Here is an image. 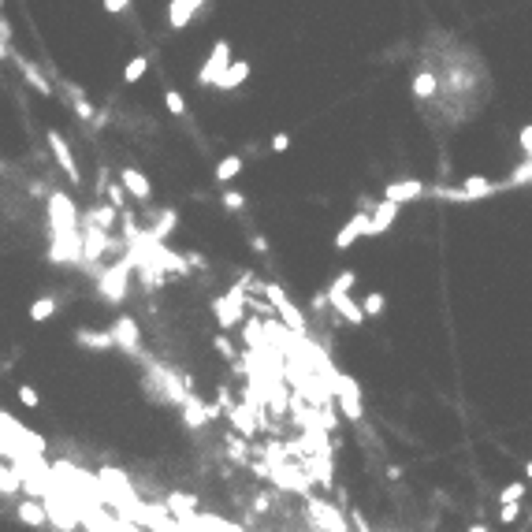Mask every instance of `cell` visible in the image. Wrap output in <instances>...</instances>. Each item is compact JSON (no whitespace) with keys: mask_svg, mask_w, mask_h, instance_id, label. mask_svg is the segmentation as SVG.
<instances>
[{"mask_svg":"<svg viewBox=\"0 0 532 532\" xmlns=\"http://www.w3.org/2000/svg\"><path fill=\"white\" fill-rule=\"evenodd\" d=\"M502 186H506V183H491V179L469 175L462 190H436V194H439V198H447V201H480V198H488V194H495V190H502Z\"/></svg>","mask_w":532,"mask_h":532,"instance_id":"6da1fadb","label":"cell"},{"mask_svg":"<svg viewBox=\"0 0 532 532\" xmlns=\"http://www.w3.org/2000/svg\"><path fill=\"white\" fill-rule=\"evenodd\" d=\"M227 63H231V45H227V42H216L213 53H209V60H205V68L198 71V82H201V86H216V79L227 71Z\"/></svg>","mask_w":532,"mask_h":532,"instance_id":"7a4b0ae2","label":"cell"},{"mask_svg":"<svg viewBox=\"0 0 532 532\" xmlns=\"http://www.w3.org/2000/svg\"><path fill=\"white\" fill-rule=\"evenodd\" d=\"M242 298H246V291H242V283H239V287H231L224 298H216V302H213V313L220 317L224 328H231L235 320H242Z\"/></svg>","mask_w":532,"mask_h":532,"instance_id":"3957f363","label":"cell"},{"mask_svg":"<svg viewBox=\"0 0 532 532\" xmlns=\"http://www.w3.org/2000/svg\"><path fill=\"white\" fill-rule=\"evenodd\" d=\"M265 291H268V302L279 309V317L287 320L294 331H302V328H305V320H302V309H298V305H291V298L283 294V287H265Z\"/></svg>","mask_w":532,"mask_h":532,"instance_id":"277c9868","label":"cell"},{"mask_svg":"<svg viewBox=\"0 0 532 532\" xmlns=\"http://www.w3.org/2000/svg\"><path fill=\"white\" fill-rule=\"evenodd\" d=\"M335 391H339V402H343V413L350 421L361 417V395H357V384L350 380V376H339L335 380Z\"/></svg>","mask_w":532,"mask_h":532,"instance_id":"5b68a950","label":"cell"},{"mask_svg":"<svg viewBox=\"0 0 532 532\" xmlns=\"http://www.w3.org/2000/svg\"><path fill=\"white\" fill-rule=\"evenodd\" d=\"M112 346H120V350H131V354H134V350H138V324L131 320V317H120V320H115L112 324Z\"/></svg>","mask_w":532,"mask_h":532,"instance_id":"8992f818","label":"cell"},{"mask_svg":"<svg viewBox=\"0 0 532 532\" xmlns=\"http://www.w3.org/2000/svg\"><path fill=\"white\" fill-rule=\"evenodd\" d=\"M361 235H369V213H357V216L339 231V235H335V250H350V246H354Z\"/></svg>","mask_w":532,"mask_h":532,"instance_id":"52a82bcc","label":"cell"},{"mask_svg":"<svg viewBox=\"0 0 532 532\" xmlns=\"http://www.w3.org/2000/svg\"><path fill=\"white\" fill-rule=\"evenodd\" d=\"M395 216H398V205L395 201H380L369 213V235H384V231L395 224Z\"/></svg>","mask_w":532,"mask_h":532,"instance_id":"ba28073f","label":"cell"},{"mask_svg":"<svg viewBox=\"0 0 532 532\" xmlns=\"http://www.w3.org/2000/svg\"><path fill=\"white\" fill-rule=\"evenodd\" d=\"M49 146H53V153H56V160H60V167L71 175V183H79V164H75V157H71V149H68V141H63L56 131H49Z\"/></svg>","mask_w":532,"mask_h":532,"instance_id":"9c48e42d","label":"cell"},{"mask_svg":"<svg viewBox=\"0 0 532 532\" xmlns=\"http://www.w3.org/2000/svg\"><path fill=\"white\" fill-rule=\"evenodd\" d=\"M328 302L335 305V313H343V320H350V324H365V317H361V309H357V302L350 294H343V291H328L324 294Z\"/></svg>","mask_w":532,"mask_h":532,"instance_id":"30bf717a","label":"cell"},{"mask_svg":"<svg viewBox=\"0 0 532 532\" xmlns=\"http://www.w3.org/2000/svg\"><path fill=\"white\" fill-rule=\"evenodd\" d=\"M205 4V0H172V11H167V19H172L175 30H183L186 23L198 15V8Z\"/></svg>","mask_w":532,"mask_h":532,"instance_id":"8fae6325","label":"cell"},{"mask_svg":"<svg viewBox=\"0 0 532 532\" xmlns=\"http://www.w3.org/2000/svg\"><path fill=\"white\" fill-rule=\"evenodd\" d=\"M101 291H105V298H108V302H120V298L127 294V265L112 268L108 276H105V283H101Z\"/></svg>","mask_w":532,"mask_h":532,"instance_id":"7c38bea8","label":"cell"},{"mask_svg":"<svg viewBox=\"0 0 532 532\" xmlns=\"http://www.w3.org/2000/svg\"><path fill=\"white\" fill-rule=\"evenodd\" d=\"M421 194H424V186L417 183V179H406V183H391V186H387V201H395V205L417 201Z\"/></svg>","mask_w":532,"mask_h":532,"instance_id":"4fadbf2b","label":"cell"},{"mask_svg":"<svg viewBox=\"0 0 532 532\" xmlns=\"http://www.w3.org/2000/svg\"><path fill=\"white\" fill-rule=\"evenodd\" d=\"M11 56H15V53H11ZM15 63H19V71H23V79H27L34 89H37V94H53V86H49V79H45V75L42 71H37L34 68V63L30 60H23V56H15Z\"/></svg>","mask_w":532,"mask_h":532,"instance_id":"5bb4252c","label":"cell"},{"mask_svg":"<svg viewBox=\"0 0 532 532\" xmlns=\"http://www.w3.org/2000/svg\"><path fill=\"white\" fill-rule=\"evenodd\" d=\"M123 186L131 190L138 201H149V194H153V190H149V179L141 175L138 167H127V172H123Z\"/></svg>","mask_w":532,"mask_h":532,"instance_id":"9a60e30c","label":"cell"},{"mask_svg":"<svg viewBox=\"0 0 532 532\" xmlns=\"http://www.w3.org/2000/svg\"><path fill=\"white\" fill-rule=\"evenodd\" d=\"M19 521H27V525H34V528H45V525H49V517H45V510H42L37 502L23 499V502H19Z\"/></svg>","mask_w":532,"mask_h":532,"instance_id":"2e32d148","label":"cell"},{"mask_svg":"<svg viewBox=\"0 0 532 532\" xmlns=\"http://www.w3.org/2000/svg\"><path fill=\"white\" fill-rule=\"evenodd\" d=\"M246 75H250V63H227V71L216 79V86H220V89H235Z\"/></svg>","mask_w":532,"mask_h":532,"instance_id":"e0dca14e","label":"cell"},{"mask_svg":"<svg viewBox=\"0 0 532 532\" xmlns=\"http://www.w3.org/2000/svg\"><path fill=\"white\" fill-rule=\"evenodd\" d=\"M79 346H94V350H112V335L108 331H79L75 335Z\"/></svg>","mask_w":532,"mask_h":532,"instance_id":"ac0fdd59","label":"cell"},{"mask_svg":"<svg viewBox=\"0 0 532 532\" xmlns=\"http://www.w3.org/2000/svg\"><path fill=\"white\" fill-rule=\"evenodd\" d=\"M239 172H242V157H224V160L216 164V179H220V183H231Z\"/></svg>","mask_w":532,"mask_h":532,"instance_id":"d6986e66","label":"cell"},{"mask_svg":"<svg viewBox=\"0 0 532 532\" xmlns=\"http://www.w3.org/2000/svg\"><path fill=\"white\" fill-rule=\"evenodd\" d=\"M53 313H56V298H37V302L30 305V320H37V324L49 320Z\"/></svg>","mask_w":532,"mask_h":532,"instance_id":"ffe728a7","label":"cell"},{"mask_svg":"<svg viewBox=\"0 0 532 532\" xmlns=\"http://www.w3.org/2000/svg\"><path fill=\"white\" fill-rule=\"evenodd\" d=\"M357 309H361V317H380V313H384V294H380V291L365 294V302H361Z\"/></svg>","mask_w":532,"mask_h":532,"instance_id":"44dd1931","label":"cell"},{"mask_svg":"<svg viewBox=\"0 0 532 532\" xmlns=\"http://www.w3.org/2000/svg\"><path fill=\"white\" fill-rule=\"evenodd\" d=\"M183 417H186V424H190V428H201L205 421H209V406H198V402H186V413H183Z\"/></svg>","mask_w":532,"mask_h":532,"instance_id":"7402d4cb","label":"cell"},{"mask_svg":"<svg viewBox=\"0 0 532 532\" xmlns=\"http://www.w3.org/2000/svg\"><path fill=\"white\" fill-rule=\"evenodd\" d=\"M112 220H115V209H112V205H105V209H94V213H89V227L105 231Z\"/></svg>","mask_w":532,"mask_h":532,"instance_id":"603a6c76","label":"cell"},{"mask_svg":"<svg viewBox=\"0 0 532 532\" xmlns=\"http://www.w3.org/2000/svg\"><path fill=\"white\" fill-rule=\"evenodd\" d=\"M146 68H149V60L146 56H134L131 63H127V71H123V82H138L141 75H146Z\"/></svg>","mask_w":532,"mask_h":532,"instance_id":"cb8c5ba5","label":"cell"},{"mask_svg":"<svg viewBox=\"0 0 532 532\" xmlns=\"http://www.w3.org/2000/svg\"><path fill=\"white\" fill-rule=\"evenodd\" d=\"M413 94H417V97H432L436 94V75H417V79H413Z\"/></svg>","mask_w":532,"mask_h":532,"instance_id":"d4e9b609","label":"cell"},{"mask_svg":"<svg viewBox=\"0 0 532 532\" xmlns=\"http://www.w3.org/2000/svg\"><path fill=\"white\" fill-rule=\"evenodd\" d=\"M313 510H317V514L324 517V525H328V532H346V525H343V517H335V514L328 510V506H320V502H317V506H313Z\"/></svg>","mask_w":532,"mask_h":532,"instance_id":"484cf974","label":"cell"},{"mask_svg":"<svg viewBox=\"0 0 532 532\" xmlns=\"http://www.w3.org/2000/svg\"><path fill=\"white\" fill-rule=\"evenodd\" d=\"M231 417H235V424H239V432H246V436H253V417L246 413V406H239V410H231Z\"/></svg>","mask_w":532,"mask_h":532,"instance_id":"4316f807","label":"cell"},{"mask_svg":"<svg viewBox=\"0 0 532 532\" xmlns=\"http://www.w3.org/2000/svg\"><path fill=\"white\" fill-rule=\"evenodd\" d=\"M521 495H525V484H506L499 491V502H521Z\"/></svg>","mask_w":532,"mask_h":532,"instance_id":"83f0119b","label":"cell"},{"mask_svg":"<svg viewBox=\"0 0 532 532\" xmlns=\"http://www.w3.org/2000/svg\"><path fill=\"white\" fill-rule=\"evenodd\" d=\"M167 502H172V510H179V514H194V506H198V502H194V495L190 499L186 495H172Z\"/></svg>","mask_w":532,"mask_h":532,"instance_id":"f1b7e54d","label":"cell"},{"mask_svg":"<svg viewBox=\"0 0 532 532\" xmlns=\"http://www.w3.org/2000/svg\"><path fill=\"white\" fill-rule=\"evenodd\" d=\"M354 283H357V272H343V276L331 283V291H343V294H350V287H354Z\"/></svg>","mask_w":532,"mask_h":532,"instance_id":"f546056e","label":"cell"},{"mask_svg":"<svg viewBox=\"0 0 532 532\" xmlns=\"http://www.w3.org/2000/svg\"><path fill=\"white\" fill-rule=\"evenodd\" d=\"M172 227H175V213L167 209V213L160 216V224H157V239H167V235H172Z\"/></svg>","mask_w":532,"mask_h":532,"instance_id":"4dcf8cb0","label":"cell"},{"mask_svg":"<svg viewBox=\"0 0 532 532\" xmlns=\"http://www.w3.org/2000/svg\"><path fill=\"white\" fill-rule=\"evenodd\" d=\"M164 101H167V112H172V115H183V112H186V105H183V97H179V94H175V89H167V97H164Z\"/></svg>","mask_w":532,"mask_h":532,"instance_id":"1f68e13d","label":"cell"},{"mask_svg":"<svg viewBox=\"0 0 532 532\" xmlns=\"http://www.w3.org/2000/svg\"><path fill=\"white\" fill-rule=\"evenodd\" d=\"M528 175H532V164L525 160L521 167H517V172L510 175V179H506V186H517V183H528Z\"/></svg>","mask_w":532,"mask_h":532,"instance_id":"d6a6232c","label":"cell"},{"mask_svg":"<svg viewBox=\"0 0 532 532\" xmlns=\"http://www.w3.org/2000/svg\"><path fill=\"white\" fill-rule=\"evenodd\" d=\"M19 402H23V406H30V410H34L42 398H37V391H34L30 384H23V387H19Z\"/></svg>","mask_w":532,"mask_h":532,"instance_id":"836d02e7","label":"cell"},{"mask_svg":"<svg viewBox=\"0 0 532 532\" xmlns=\"http://www.w3.org/2000/svg\"><path fill=\"white\" fill-rule=\"evenodd\" d=\"M517 514H521V502H502V514H499V517H502L506 525H514Z\"/></svg>","mask_w":532,"mask_h":532,"instance_id":"e575fe53","label":"cell"},{"mask_svg":"<svg viewBox=\"0 0 532 532\" xmlns=\"http://www.w3.org/2000/svg\"><path fill=\"white\" fill-rule=\"evenodd\" d=\"M75 112H79L82 120H94V115H97V112H94V105H89V101H82L79 94H75Z\"/></svg>","mask_w":532,"mask_h":532,"instance_id":"d590c367","label":"cell"},{"mask_svg":"<svg viewBox=\"0 0 532 532\" xmlns=\"http://www.w3.org/2000/svg\"><path fill=\"white\" fill-rule=\"evenodd\" d=\"M15 488H19L15 473H4V469H0V491H15Z\"/></svg>","mask_w":532,"mask_h":532,"instance_id":"8d00e7d4","label":"cell"},{"mask_svg":"<svg viewBox=\"0 0 532 532\" xmlns=\"http://www.w3.org/2000/svg\"><path fill=\"white\" fill-rule=\"evenodd\" d=\"M224 205L235 213V209H242V205H246V198H242V194H224Z\"/></svg>","mask_w":532,"mask_h":532,"instance_id":"74e56055","label":"cell"},{"mask_svg":"<svg viewBox=\"0 0 532 532\" xmlns=\"http://www.w3.org/2000/svg\"><path fill=\"white\" fill-rule=\"evenodd\" d=\"M268 146H272V149H276V153H283V149H291V134H276V138H272V141H268Z\"/></svg>","mask_w":532,"mask_h":532,"instance_id":"f35d334b","label":"cell"},{"mask_svg":"<svg viewBox=\"0 0 532 532\" xmlns=\"http://www.w3.org/2000/svg\"><path fill=\"white\" fill-rule=\"evenodd\" d=\"M108 201H112V209H120V205H123V190L120 186H108Z\"/></svg>","mask_w":532,"mask_h":532,"instance_id":"ab89813d","label":"cell"},{"mask_svg":"<svg viewBox=\"0 0 532 532\" xmlns=\"http://www.w3.org/2000/svg\"><path fill=\"white\" fill-rule=\"evenodd\" d=\"M521 149H532V127H521Z\"/></svg>","mask_w":532,"mask_h":532,"instance_id":"60d3db41","label":"cell"},{"mask_svg":"<svg viewBox=\"0 0 532 532\" xmlns=\"http://www.w3.org/2000/svg\"><path fill=\"white\" fill-rule=\"evenodd\" d=\"M216 350H220V354H224V357H231V354H235V350H231V343H227V339H216Z\"/></svg>","mask_w":532,"mask_h":532,"instance_id":"b9f144b4","label":"cell"},{"mask_svg":"<svg viewBox=\"0 0 532 532\" xmlns=\"http://www.w3.org/2000/svg\"><path fill=\"white\" fill-rule=\"evenodd\" d=\"M105 8H108V11H123L127 0H105Z\"/></svg>","mask_w":532,"mask_h":532,"instance_id":"7bdbcfd3","label":"cell"},{"mask_svg":"<svg viewBox=\"0 0 532 532\" xmlns=\"http://www.w3.org/2000/svg\"><path fill=\"white\" fill-rule=\"evenodd\" d=\"M0 56H11V49H8L4 42H0Z\"/></svg>","mask_w":532,"mask_h":532,"instance_id":"ee69618b","label":"cell"},{"mask_svg":"<svg viewBox=\"0 0 532 532\" xmlns=\"http://www.w3.org/2000/svg\"><path fill=\"white\" fill-rule=\"evenodd\" d=\"M469 532H488L484 525H469Z\"/></svg>","mask_w":532,"mask_h":532,"instance_id":"f6af8a7d","label":"cell"},{"mask_svg":"<svg viewBox=\"0 0 532 532\" xmlns=\"http://www.w3.org/2000/svg\"><path fill=\"white\" fill-rule=\"evenodd\" d=\"M0 8H4V0H0Z\"/></svg>","mask_w":532,"mask_h":532,"instance_id":"bcb514c9","label":"cell"}]
</instances>
